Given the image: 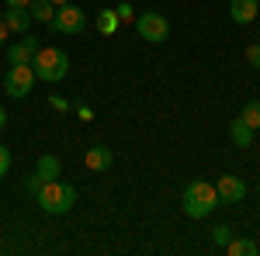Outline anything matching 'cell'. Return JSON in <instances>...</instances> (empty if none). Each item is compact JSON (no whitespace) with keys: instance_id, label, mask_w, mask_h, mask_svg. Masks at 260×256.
I'll list each match as a JSON object with an SVG mask.
<instances>
[{"instance_id":"obj_1","label":"cell","mask_w":260,"mask_h":256,"mask_svg":"<svg viewBox=\"0 0 260 256\" xmlns=\"http://www.w3.org/2000/svg\"><path fill=\"white\" fill-rule=\"evenodd\" d=\"M215 208H219V191H215V184H208V180L187 184V191H184V215L187 218H208Z\"/></svg>"},{"instance_id":"obj_2","label":"cell","mask_w":260,"mask_h":256,"mask_svg":"<svg viewBox=\"0 0 260 256\" xmlns=\"http://www.w3.org/2000/svg\"><path fill=\"white\" fill-rule=\"evenodd\" d=\"M35 197H39L42 211H49V215H66V211L77 204V187H73V184H62V180H45Z\"/></svg>"},{"instance_id":"obj_3","label":"cell","mask_w":260,"mask_h":256,"mask_svg":"<svg viewBox=\"0 0 260 256\" xmlns=\"http://www.w3.org/2000/svg\"><path fill=\"white\" fill-rule=\"evenodd\" d=\"M31 69L42 83H59L70 73V56L62 49H39L35 59H31Z\"/></svg>"},{"instance_id":"obj_4","label":"cell","mask_w":260,"mask_h":256,"mask_svg":"<svg viewBox=\"0 0 260 256\" xmlns=\"http://www.w3.org/2000/svg\"><path fill=\"white\" fill-rule=\"evenodd\" d=\"M49 28L59 31V35H80L83 28H87V14H83V7H77V4L70 0V4L56 7V14H52V21H49Z\"/></svg>"},{"instance_id":"obj_5","label":"cell","mask_w":260,"mask_h":256,"mask_svg":"<svg viewBox=\"0 0 260 256\" xmlns=\"http://www.w3.org/2000/svg\"><path fill=\"white\" fill-rule=\"evenodd\" d=\"M136 28H139V39L153 42V45L170 39V21L163 18L160 11H142L139 18H136Z\"/></svg>"},{"instance_id":"obj_6","label":"cell","mask_w":260,"mask_h":256,"mask_svg":"<svg viewBox=\"0 0 260 256\" xmlns=\"http://www.w3.org/2000/svg\"><path fill=\"white\" fill-rule=\"evenodd\" d=\"M35 69H31V62H24V66H11L7 73H4V90L11 94V97H28L31 94V87H35Z\"/></svg>"},{"instance_id":"obj_7","label":"cell","mask_w":260,"mask_h":256,"mask_svg":"<svg viewBox=\"0 0 260 256\" xmlns=\"http://www.w3.org/2000/svg\"><path fill=\"white\" fill-rule=\"evenodd\" d=\"M215 191H219V201L222 204H240L243 197H246V184L240 177H233V173H222L215 180Z\"/></svg>"},{"instance_id":"obj_8","label":"cell","mask_w":260,"mask_h":256,"mask_svg":"<svg viewBox=\"0 0 260 256\" xmlns=\"http://www.w3.org/2000/svg\"><path fill=\"white\" fill-rule=\"evenodd\" d=\"M39 49H42L39 39H31V35H21V42L7 45V62H11V66H24V62L35 59V52H39Z\"/></svg>"},{"instance_id":"obj_9","label":"cell","mask_w":260,"mask_h":256,"mask_svg":"<svg viewBox=\"0 0 260 256\" xmlns=\"http://www.w3.org/2000/svg\"><path fill=\"white\" fill-rule=\"evenodd\" d=\"M0 21H4L14 35H28V28H31V14H28V7H7Z\"/></svg>"},{"instance_id":"obj_10","label":"cell","mask_w":260,"mask_h":256,"mask_svg":"<svg viewBox=\"0 0 260 256\" xmlns=\"http://www.w3.org/2000/svg\"><path fill=\"white\" fill-rule=\"evenodd\" d=\"M83 163H87V170L104 173V170H111L115 156H111V149H108V145H90V149H87V156H83Z\"/></svg>"},{"instance_id":"obj_11","label":"cell","mask_w":260,"mask_h":256,"mask_svg":"<svg viewBox=\"0 0 260 256\" xmlns=\"http://www.w3.org/2000/svg\"><path fill=\"white\" fill-rule=\"evenodd\" d=\"M257 0H233L229 4V18L236 21V24H250V21L257 18Z\"/></svg>"},{"instance_id":"obj_12","label":"cell","mask_w":260,"mask_h":256,"mask_svg":"<svg viewBox=\"0 0 260 256\" xmlns=\"http://www.w3.org/2000/svg\"><path fill=\"white\" fill-rule=\"evenodd\" d=\"M253 128L246 125L243 118H236V121H229V138H233V145H240V149H250L253 145Z\"/></svg>"},{"instance_id":"obj_13","label":"cell","mask_w":260,"mask_h":256,"mask_svg":"<svg viewBox=\"0 0 260 256\" xmlns=\"http://www.w3.org/2000/svg\"><path fill=\"white\" fill-rule=\"evenodd\" d=\"M59 159L52 156V153H45V156H39V166H35V173H42L45 180H59Z\"/></svg>"},{"instance_id":"obj_14","label":"cell","mask_w":260,"mask_h":256,"mask_svg":"<svg viewBox=\"0 0 260 256\" xmlns=\"http://www.w3.org/2000/svg\"><path fill=\"white\" fill-rule=\"evenodd\" d=\"M28 14H31V21H52V14H56V4H49V0H31L28 4Z\"/></svg>"},{"instance_id":"obj_15","label":"cell","mask_w":260,"mask_h":256,"mask_svg":"<svg viewBox=\"0 0 260 256\" xmlns=\"http://www.w3.org/2000/svg\"><path fill=\"white\" fill-rule=\"evenodd\" d=\"M225 253L229 256H253L257 253V242H253V239H229V242H225Z\"/></svg>"},{"instance_id":"obj_16","label":"cell","mask_w":260,"mask_h":256,"mask_svg":"<svg viewBox=\"0 0 260 256\" xmlns=\"http://www.w3.org/2000/svg\"><path fill=\"white\" fill-rule=\"evenodd\" d=\"M118 24H121V18L111 11V7L98 14V31H101V35H115V31H118Z\"/></svg>"},{"instance_id":"obj_17","label":"cell","mask_w":260,"mask_h":256,"mask_svg":"<svg viewBox=\"0 0 260 256\" xmlns=\"http://www.w3.org/2000/svg\"><path fill=\"white\" fill-rule=\"evenodd\" d=\"M240 118L246 121L253 132H260V100H246V104H243V115H240Z\"/></svg>"},{"instance_id":"obj_18","label":"cell","mask_w":260,"mask_h":256,"mask_svg":"<svg viewBox=\"0 0 260 256\" xmlns=\"http://www.w3.org/2000/svg\"><path fill=\"white\" fill-rule=\"evenodd\" d=\"M212 239H215V246L225 249V242L233 239V229H229V225H215V229H212Z\"/></svg>"},{"instance_id":"obj_19","label":"cell","mask_w":260,"mask_h":256,"mask_svg":"<svg viewBox=\"0 0 260 256\" xmlns=\"http://www.w3.org/2000/svg\"><path fill=\"white\" fill-rule=\"evenodd\" d=\"M115 14H118L121 21H136V7H132V4H128V0H121L118 7H115Z\"/></svg>"},{"instance_id":"obj_20","label":"cell","mask_w":260,"mask_h":256,"mask_svg":"<svg viewBox=\"0 0 260 256\" xmlns=\"http://www.w3.org/2000/svg\"><path fill=\"white\" fill-rule=\"evenodd\" d=\"M246 62H250V66H257V69H260V42H253V45L246 49Z\"/></svg>"},{"instance_id":"obj_21","label":"cell","mask_w":260,"mask_h":256,"mask_svg":"<svg viewBox=\"0 0 260 256\" xmlns=\"http://www.w3.org/2000/svg\"><path fill=\"white\" fill-rule=\"evenodd\" d=\"M24 184H28V191H31V194H39L42 184H45V177H42V173H31V177L24 180Z\"/></svg>"},{"instance_id":"obj_22","label":"cell","mask_w":260,"mask_h":256,"mask_svg":"<svg viewBox=\"0 0 260 256\" xmlns=\"http://www.w3.org/2000/svg\"><path fill=\"white\" fill-rule=\"evenodd\" d=\"M7 170H11V149H4V145H0V177H4Z\"/></svg>"},{"instance_id":"obj_23","label":"cell","mask_w":260,"mask_h":256,"mask_svg":"<svg viewBox=\"0 0 260 256\" xmlns=\"http://www.w3.org/2000/svg\"><path fill=\"white\" fill-rule=\"evenodd\" d=\"M49 104H52V107H56V111H66V107H70V104H66V100H62V97H56V94H52V97H49Z\"/></svg>"},{"instance_id":"obj_24","label":"cell","mask_w":260,"mask_h":256,"mask_svg":"<svg viewBox=\"0 0 260 256\" xmlns=\"http://www.w3.org/2000/svg\"><path fill=\"white\" fill-rule=\"evenodd\" d=\"M7 35H11V28H7V24H4V21H0V45H4V42H7Z\"/></svg>"},{"instance_id":"obj_25","label":"cell","mask_w":260,"mask_h":256,"mask_svg":"<svg viewBox=\"0 0 260 256\" xmlns=\"http://www.w3.org/2000/svg\"><path fill=\"white\" fill-rule=\"evenodd\" d=\"M31 0H7V7H28Z\"/></svg>"},{"instance_id":"obj_26","label":"cell","mask_w":260,"mask_h":256,"mask_svg":"<svg viewBox=\"0 0 260 256\" xmlns=\"http://www.w3.org/2000/svg\"><path fill=\"white\" fill-rule=\"evenodd\" d=\"M4 125H7V111L0 107V128H4Z\"/></svg>"},{"instance_id":"obj_27","label":"cell","mask_w":260,"mask_h":256,"mask_svg":"<svg viewBox=\"0 0 260 256\" xmlns=\"http://www.w3.org/2000/svg\"><path fill=\"white\" fill-rule=\"evenodd\" d=\"M49 4H56V7H62V4H70V0H49Z\"/></svg>"},{"instance_id":"obj_28","label":"cell","mask_w":260,"mask_h":256,"mask_svg":"<svg viewBox=\"0 0 260 256\" xmlns=\"http://www.w3.org/2000/svg\"><path fill=\"white\" fill-rule=\"evenodd\" d=\"M257 4H260V0H257Z\"/></svg>"}]
</instances>
